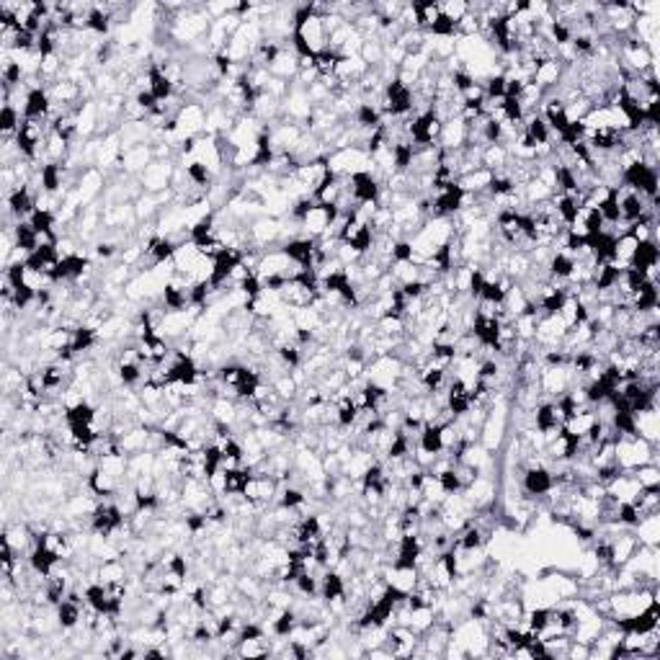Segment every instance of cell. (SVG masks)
Instances as JSON below:
<instances>
[{
	"instance_id": "6da1fadb",
	"label": "cell",
	"mask_w": 660,
	"mask_h": 660,
	"mask_svg": "<svg viewBox=\"0 0 660 660\" xmlns=\"http://www.w3.org/2000/svg\"><path fill=\"white\" fill-rule=\"evenodd\" d=\"M413 91H410V86L405 83L403 78H392L390 83H387V88H384V111L390 114V117H405V114H410L413 111Z\"/></svg>"
},
{
	"instance_id": "7a4b0ae2",
	"label": "cell",
	"mask_w": 660,
	"mask_h": 660,
	"mask_svg": "<svg viewBox=\"0 0 660 660\" xmlns=\"http://www.w3.org/2000/svg\"><path fill=\"white\" fill-rule=\"evenodd\" d=\"M349 183H351V196L353 202L359 204H377L379 202V193H382V186L379 181L374 178L369 171H353L349 176Z\"/></svg>"
},
{
	"instance_id": "3957f363",
	"label": "cell",
	"mask_w": 660,
	"mask_h": 660,
	"mask_svg": "<svg viewBox=\"0 0 660 660\" xmlns=\"http://www.w3.org/2000/svg\"><path fill=\"white\" fill-rule=\"evenodd\" d=\"M658 261H660L658 243L650 237V240H637L635 250H632V256H629L627 266L637 268V271H642V274H648L650 276V274L658 268Z\"/></svg>"
},
{
	"instance_id": "277c9868",
	"label": "cell",
	"mask_w": 660,
	"mask_h": 660,
	"mask_svg": "<svg viewBox=\"0 0 660 660\" xmlns=\"http://www.w3.org/2000/svg\"><path fill=\"white\" fill-rule=\"evenodd\" d=\"M88 268V258L83 256H75V253H70V256H62L57 263H54V268L47 274V279L49 281H70V279H80L83 274H86Z\"/></svg>"
},
{
	"instance_id": "5b68a950",
	"label": "cell",
	"mask_w": 660,
	"mask_h": 660,
	"mask_svg": "<svg viewBox=\"0 0 660 660\" xmlns=\"http://www.w3.org/2000/svg\"><path fill=\"white\" fill-rule=\"evenodd\" d=\"M315 248H318V243H315L312 237H294V240H289V243L281 248V253H284L292 263H297L299 268H312Z\"/></svg>"
},
{
	"instance_id": "8992f818",
	"label": "cell",
	"mask_w": 660,
	"mask_h": 660,
	"mask_svg": "<svg viewBox=\"0 0 660 660\" xmlns=\"http://www.w3.org/2000/svg\"><path fill=\"white\" fill-rule=\"evenodd\" d=\"M464 196H467V191H464L459 183H451L449 189L436 193V199H434V217L441 220V217H447V214L459 212V209H462V202H464Z\"/></svg>"
},
{
	"instance_id": "52a82bcc",
	"label": "cell",
	"mask_w": 660,
	"mask_h": 660,
	"mask_svg": "<svg viewBox=\"0 0 660 660\" xmlns=\"http://www.w3.org/2000/svg\"><path fill=\"white\" fill-rule=\"evenodd\" d=\"M447 410L451 413L454 418H462L467 416L469 410H472V400H469V387L467 382H462V379H454V382L449 384V392H447Z\"/></svg>"
},
{
	"instance_id": "ba28073f",
	"label": "cell",
	"mask_w": 660,
	"mask_h": 660,
	"mask_svg": "<svg viewBox=\"0 0 660 660\" xmlns=\"http://www.w3.org/2000/svg\"><path fill=\"white\" fill-rule=\"evenodd\" d=\"M62 560V554L57 552L54 547H49V544H36L32 550V557H29V565H32V570L36 575H42V578H49L54 570V565Z\"/></svg>"
},
{
	"instance_id": "9c48e42d",
	"label": "cell",
	"mask_w": 660,
	"mask_h": 660,
	"mask_svg": "<svg viewBox=\"0 0 660 660\" xmlns=\"http://www.w3.org/2000/svg\"><path fill=\"white\" fill-rule=\"evenodd\" d=\"M552 488H554V480H552V472L547 467L537 464V467L526 469V475H523V490H526L529 495L542 498V495H547Z\"/></svg>"
},
{
	"instance_id": "30bf717a",
	"label": "cell",
	"mask_w": 660,
	"mask_h": 660,
	"mask_svg": "<svg viewBox=\"0 0 660 660\" xmlns=\"http://www.w3.org/2000/svg\"><path fill=\"white\" fill-rule=\"evenodd\" d=\"M534 428H537L539 434H544L547 438H552L554 431H560V428H563V421H560V416H557V408H554V403L537 405V410H534Z\"/></svg>"
},
{
	"instance_id": "8fae6325",
	"label": "cell",
	"mask_w": 660,
	"mask_h": 660,
	"mask_svg": "<svg viewBox=\"0 0 660 660\" xmlns=\"http://www.w3.org/2000/svg\"><path fill=\"white\" fill-rule=\"evenodd\" d=\"M418 447L423 454H428L431 459H436L444 451V426L436 423H423L421 434H418Z\"/></svg>"
},
{
	"instance_id": "7c38bea8",
	"label": "cell",
	"mask_w": 660,
	"mask_h": 660,
	"mask_svg": "<svg viewBox=\"0 0 660 660\" xmlns=\"http://www.w3.org/2000/svg\"><path fill=\"white\" fill-rule=\"evenodd\" d=\"M52 108V101H49V93L44 88H32L29 96H26V104H23V119H32V121H42Z\"/></svg>"
},
{
	"instance_id": "4fadbf2b",
	"label": "cell",
	"mask_w": 660,
	"mask_h": 660,
	"mask_svg": "<svg viewBox=\"0 0 660 660\" xmlns=\"http://www.w3.org/2000/svg\"><path fill=\"white\" fill-rule=\"evenodd\" d=\"M253 480V469L250 467H227L222 472V493L224 495H243L248 482Z\"/></svg>"
},
{
	"instance_id": "5bb4252c",
	"label": "cell",
	"mask_w": 660,
	"mask_h": 660,
	"mask_svg": "<svg viewBox=\"0 0 660 660\" xmlns=\"http://www.w3.org/2000/svg\"><path fill=\"white\" fill-rule=\"evenodd\" d=\"M42 235L36 233L32 227V222H23V220H19V224H13V243H16V248L19 250H23L26 256L29 253H34L39 245H42V240H39Z\"/></svg>"
},
{
	"instance_id": "9a60e30c",
	"label": "cell",
	"mask_w": 660,
	"mask_h": 660,
	"mask_svg": "<svg viewBox=\"0 0 660 660\" xmlns=\"http://www.w3.org/2000/svg\"><path fill=\"white\" fill-rule=\"evenodd\" d=\"M34 209H36V199H34L32 191H29L26 186H19V189H13V191L8 193V212L16 214L19 220H23L26 214L32 217Z\"/></svg>"
},
{
	"instance_id": "2e32d148",
	"label": "cell",
	"mask_w": 660,
	"mask_h": 660,
	"mask_svg": "<svg viewBox=\"0 0 660 660\" xmlns=\"http://www.w3.org/2000/svg\"><path fill=\"white\" fill-rule=\"evenodd\" d=\"M233 390L240 400H253L261 390V374L248 369V366H240V374H237V382H235Z\"/></svg>"
},
{
	"instance_id": "e0dca14e",
	"label": "cell",
	"mask_w": 660,
	"mask_h": 660,
	"mask_svg": "<svg viewBox=\"0 0 660 660\" xmlns=\"http://www.w3.org/2000/svg\"><path fill=\"white\" fill-rule=\"evenodd\" d=\"M148 80H150V91H152V96L158 98V101H168V98L173 96V80L163 73L155 62L150 64Z\"/></svg>"
},
{
	"instance_id": "ac0fdd59",
	"label": "cell",
	"mask_w": 660,
	"mask_h": 660,
	"mask_svg": "<svg viewBox=\"0 0 660 660\" xmlns=\"http://www.w3.org/2000/svg\"><path fill=\"white\" fill-rule=\"evenodd\" d=\"M320 593L322 598L333 604V601H341L346 596V583H343V575H338L335 570H328V573L320 578Z\"/></svg>"
},
{
	"instance_id": "d6986e66",
	"label": "cell",
	"mask_w": 660,
	"mask_h": 660,
	"mask_svg": "<svg viewBox=\"0 0 660 660\" xmlns=\"http://www.w3.org/2000/svg\"><path fill=\"white\" fill-rule=\"evenodd\" d=\"M178 248H181V245H176L171 237H152L145 250L150 253L152 263H165V261H171V258L178 253Z\"/></svg>"
},
{
	"instance_id": "ffe728a7",
	"label": "cell",
	"mask_w": 660,
	"mask_h": 660,
	"mask_svg": "<svg viewBox=\"0 0 660 660\" xmlns=\"http://www.w3.org/2000/svg\"><path fill=\"white\" fill-rule=\"evenodd\" d=\"M191 302H189V289H181L176 284H165L163 287V307L171 312H186Z\"/></svg>"
},
{
	"instance_id": "44dd1931",
	"label": "cell",
	"mask_w": 660,
	"mask_h": 660,
	"mask_svg": "<svg viewBox=\"0 0 660 660\" xmlns=\"http://www.w3.org/2000/svg\"><path fill=\"white\" fill-rule=\"evenodd\" d=\"M98 418L96 408L91 403H86V400H78L75 405H70L67 410H64V421H67V426L70 423H88V426H93V421Z\"/></svg>"
},
{
	"instance_id": "7402d4cb",
	"label": "cell",
	"mask_w": 660,
	"mask_h": 660,
	"mask_svg": "<svg viewBox=\"0 0 660 660\" xmlns=\"http://www.w3.org/2000/svg\"><path fill=\"white\" fill-rule=\"evenodd\" d=\"M29 222H32V227L36 230V233L47 235V240L54 243V222H57L54 212L44 209V207H36V209L32 212V217H29Z\"/></svg>"
},
{
	"instance_id": "603a6c76",
	"label": "cell",
	"mask_w": 660,
	"mask_h": 660,
	"mask_svg": "<svg viewBox=\"0 0 660 660\" xmlns=\"http://www.w3.org/2000/svg\"><path fill=\"white\" fill-rule=\"evenodd\" d=\"M322 539V523H320L318 516H305L297 526V544H312Z\"/></svg>"
},
{
	"instance_id": "cb8c5ba5",
	"label": "cell",
	"mask_w": 660,
	"mask_h": 660,
	"mask_svg": "<svg viewBox=\"0 0 660 660\" xmlns=\"http://www.w3.org/2000/svg\"><path fill=\"white\" fill-rule=\"evenodd\" d=\"M39 183H42V189L47 193L60 191V186H62V168H60L57 163H44L42 171H39Z\"/></svg>"
},
{
	"instance_id": "d4e9b609",
	"label": "cell",
	"mask_w": 660,
	"mask_h": 660,
	"mask_svg": "<svg viewBox=\"0 0 660 660\" xmlns=\"http://www.w3.org/2000/svg\"><path fill=\"white\" fill-rule=\"evenodd\" d=\"M550 276L554 279H573L575 276V258L567 256L565 250L554 253L550 261Z\"/></svg>"
},
{
	"instance_id": "484cf974",
	"label": "cell",
	"mask_w": 660,
	"mask_h": 660,
	"mask_svg": "<svg viewBox=\"0 0 660 660\" xmlns=\"http://www.w3.org/2000/svg\"><path fill=\"white\" fill-rule=\"evenodd\" d=\"M80 622V604H75L70 598H64L62 604H57V624L62 629H73Z\"/></svg>"
},
{
	"instance_id": "4316f807",
	"label": "cell",
	"mask_w": 660,
	"mask_h": 660,
	"mask_svg": "<svg viewBox=\"0 0 660 660\" xmlns=\"http://www.w3.org/2000/svg\"><path fill=\"white\" fill-rule=\"evenodd\" d=\"M428 32L438 36V39H451L454 34H459V23L454 19H449L444 11H438L434 16V21H431V26H428Z\"/></svg>"
},
{
	"instance_id": "83f0119b",
	"label": "cell",
	"mask_w": 660,
	"mask_h": 660,
	"mask_svg": "<svg viewBox=\"0 0 660 660\" xmlns=\"http://www.w3.org/2000/svg\"><path fill=\"white\" fill-rule=\"evenodd\" d=\"M523 132H526V134H529V137L537 142V148H542V145H547V142H550V127H547V121H544L539 114H532V117L526 119Z\"/></svg>"
},
{
	"instance_id": "f1b7e54d",
	"label": "cell",
	"mask_w": 660,
	"mask_h": 660,
	"mask_svg": "<svg viewBox=\"0 0 660 660\" xmlns=\"http://www.w3.org/2000/svg\"><path fill=\"white\" fill-rule=\"evenodd\" d=\"M297 627H299L297 614H294L292 609H284V611L271 622V632H274L276 637H289V635H294V629Z\"/></svg>"
},
{
	"instance_id": "f546056e",
	"label": "cell",
	"mask_w": 660,
	"mask_h": 660,
	"mask_svg": "<svg viewBox=\"0 0 660 660\" xmlns=\"http://www.w3.org/2000/svg\"><path fill=\"white\" fill-rule=\"evenodd\" d=\"M70 346H73L75 353L91 351V349L96 346V330H93V328H86V325L75 328V330H73V338H70Z\"/></svg>"
},
{
	"instance_id": "4dcf8cb0",
	"label": "cell",
	"mask_w": 660,
	"mask_h": 660,
	"mask_svg": "<svg viewBox=\"0 0 660 660\" xmlns=\"http://www.w3.org/2000/svg\"><path fill=\"white\" fill-rule=\"evenodd\" d=\"M356 121H359V127L364 129H379L382 127V114H379V108L374 106V104H362V106L356 108Z\"/></svg>"
},
{
	"instance_id": "1f68e13d",
	"label": "cell",
	"mask_w": 660,
	"mask_h": 660,
	"mask_svg": "<svg viewBox=\"0 0 660 660\" xmlns=\"http://www.w3.org/2000/svg\"><path fill=\"white\" fill-rule=\"evenodd\" d=\"M436 478H438L441 490H444V495H457L459 490L464 488V482H462V478H459L457 467L441 469V472H436Z\"/></svg>"
},
{
	"instance_id": "d6a6232c",
	"label": "cell",
	"mask_w": 660,
	"mask_h": 660,
	"mask_svg": "<svg viewBox=\"0 0 660 660\" xmlns=\"http://www.w3.org/2000/svg\"><path fill=\"white\" fill-rule=\"evenodd\" d=\"M86 29L93 34H108L111 29V16L104 8H91L86 13Z\"/></svg>"
},
{
	"instance_id": "836d02e7",
	"label": "cell",
	"mask_w": 660,
	"mask_h": 660,
	"mask_svg": "<svg viewBox=\"0 0 660 660\" xmlns=\"http://www.w3.org/2000/svg\"><path fill=\"white\" fill-rule=\"evenodd\" d=\"M506 80H508V75H503V73L490 75L488 80H485L482 93H485V98H488L490 104H493L495 98H498V101H503V98H506Z\"/></svg>"
},
{
	"instance_id": "e575fe53",
	"label": "cell",
	"mask_w": 660,
	"mask_h": 660,
	"mask_svg": "<svg viewBox=\"0 0 660 660\" xmlns=\"http://www.w3.org/2000/svg\"><path fill=\"white\" fill-rule=\"evenodd\" d=\"M552 622H554L552 609L539 606V609H534V611H529V629H532V632H537V635H542L544 629L550 627Z\"/></svg>"
},
{
	"instance_id": "d590c367",
	"label": "cell",
	"mask_w": 660,
	"mask_h": 660,
	"mask_svg": "<svg viewBox=\"0 0 660 660\" xmlns=\"http://www.w3.org/2000/svg\"><path fill=\"white\" fill-rule=\"evenodd\" d=\"M29 274H32V271L26 266V261H16V263H11V266L5 268V281H8L13 289H19L23 287V284H29V281H26Z\"/></svg>"
},
{
	"instance_id": "8d00e7d4",
	"label": "cell",
	"mask_w": 660,
	"mask_h": 660,
	"mask_svg": "<svg viewBox=\"0 0 660 660\" xmlns=\"http://www.w3.org/2000/svg\"><path fill=\"white\" fill-rule=\"evenodd\" d=\"M390 258H392V263H410V261H416V248L408 240H397L390 248Z\"/></svg>"
},
{
	"instance_id": "74e56055",
	"label": "cell",
	"mask_w": 660,
	"mask_h": 660,
	"mask_svg": "<svg viewBox=\"0 0 660 660\" xmlns=\"http://www.w3.org/2000/svg\"><path fill=\"white\" fill-rule=\"evenodd\" d=\"M0 129H3L5 134H11V132H19V129H21V117H19V111L13 108V104H5L3 111H0Z\"/></svg>"
},
{
	"instance_id": "f35d334b",
	"label": "cell",
	"mask_w": 660,
	"mask_h": 660,
	"mask_svg": "<svg viewBox=\"0 0 660 660\" xmlns=\"http://www.w3.org/2000/svg\"><path fill=\"white\" fill-rule=\"evenodd\" d=\"M34 299H36V287H32V284H23V287L13 289L11 305L16 309H26L34 302Z\"/></svg>"
},
{
	"instance_id": "ab89813d",
	"label": "cell",
	"mask_w": 660,
	"mask_h": 660,
	"mask_svg": "<svg viewBox=\"0 0 660 660\" xmlns=\"http://www.w3.org/2000/svg\"><path fill=\"white\" fill-rule=\"evenodd\" d=\"M119 379L127 384V387L137 384L139 379H142V364L139 362H121V366H119Z\"/></svg>"
},
{
	"instance_id": "60d3db41",
	"label": "cell",
	"mask_w": 660,
	"mask_h": 660,
	"mask_svg": "<svg viewBox=\"0 0 660 660\" xmlns=\"http://www.w3.org/2000/svg\"><path fill=\"white\" fill-rule=\"evenodd\" d=\"M23 78V67L21 62H13V60H5L3 64V83H5V91H11L13 86H19Z\"/></svg>"
},
{
	"instance_id": "b9f144b4",
	"label": "cell",
	"mask_w": 660,
	"mask_h": 660,
	"mask_svg": "<svg viewBox=\"0 0 660 660\" xmlns=\"http://www.w3.org/2000/svg\"><path fill=\"white\" fill-rule=\"evenodd\" d=\"M305 501H307V495H305L302 490L284 488L281 490V498H279V506H281V508H299V506H305Z\"/></svg>"
},
{
	"instance_id": "7bdbcfd3",
	"label": "cell",
	"mask_w": 660,
	"mask_h": 660,
	"mask_svg": "<svg viewBox=\"0 0 660 660\" xmlns=\"http://www.w3.org/2000/svg\"><path fill=\"white\" fill-rule=\"evenodd\" d=\"M186 173H189V178H191L196 186H207L209 183V165H204L202 160H193V163H189L186 165Z\"/></svg>"
},
{
	"instance_id": "ee69618b",
	"label": "cell",
	"mask_w": 660,
	"mask_h": 660,
	"mask_svg": "<svg viewBox=\"0 0 660 660\" xmlns=\"http://www.w3.org/2000/svg\"><path fill=\"white\" fill-rule=\"evenodd\" d=\"M165 573L173 575L176 580H186V575H189V563H186V557H183V554H171V560H168V565H165Z\"/></svg>"
},
{
	"instance_id": "f6af8a7d",
	"label": "cell",
	"mask_w": 660,
	"mask_h": 660,
	"mask_svg": "<svg viewBox=\"0 0 660 660\" xmlns=\"http://www.w3.org/2000/svg\"><path fill=\"white\" fill-rule=\"evenodd\" d=\"M297 583V588H299V593H305V596H315L320 591V583H318V578L315 575L309 573V570H305V573H299V578L294 580Z\"/></svg>"
},
{
	"instance_id": "bcb514c9",
	"label": "cell",
	"mask_w": 660,
	"mask_h": 660,
	"mask_svg": "<svg viewBox=\"0 0 660 660\" xmlns=\"http://www.w3.org/2000/svg\"><path fill=\"white\" fill-rule=\"evenodd\" d=\"M134 104H137L142 111H155V108H158V98L152 96V91H139Z\"/></svg>"
},
{
	"instance_id": "7dc6e473",
	"label": "cell",
	"mask_w": 660,
	"mask_h": 660,
	"mask_svg": "<svg viewBox=\"0 0 660 660\" xmlns=\"http://www.w3.org/2000/svg\"><path fill=\"white\" fill-rule=\"evenodd\" d=\"M214 67H217V75H230V70H233V57L230 54H217L214 57Z\"/></svg>"
},
{
	"instance_id": "c3c4849f",
	"label": "cell",
	"mask_w": 660,
	"mask_h": 660,
	"mask_svg": "<svg viewBox=\"0 0 660 660\" xmlns=\"http://www.w3.org/2000/svg\"><path fill=\"white\" fill-rule=\"evenodd\" d=\"M191 604L196 609H207V604H209V598H207V591L204 588H196L191 593Z\"/></svg>"
},
{
	"instance_id": "681fc988",
	"label": "cell",
	"mask_w": 660,
	"mask_h": 660,
	"mask_svg": "<svg viewBox=\"0 0 660 660\" xmlns=\"http://www.w3.org/2000/svg\"><path fill=\"white\" fill-rule=\"evenodd\" d=\"M96 253L101 258H111L114 253H117V245H114V243H98Z\"/></svg>"
},
{
	"instance_id": "f907efd6",
	"label": "cell",
	"mask_w": 660,
	"mask_h": 660,
	"mask_svg": "<svg viewBox=\"0 0 660 660\" xmlns=\"http://www.w3.org/2000/svg\"><path fill=\"white\" fill-rule=\"evenodd\" d=\"M52 145H64V139H60L57 134H54V137H52ZM47 150H49V155H60V152H62L64 148H47Z\"/></svg>"
}]
</instances>
